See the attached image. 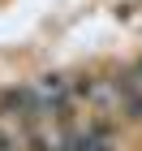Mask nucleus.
Returning a JSON list of instances; mask_svg holds the SVG:
<instances>
[{
	"label": "nucleus",
	"mask_w": 142,
	"mask_h": 151,
	"mask_svg": "<svg viewBox=\"0 0 142 151\" xmlns=\"http://www.w3.org/2000/svg\"><path fill=\"white\" fill-rule=\"evenodd\" d=\"M73 151H112V138H108L103 125H95V129H86V134L73 138Z\"/></svg>",
	"instance_id": "nucleus-1"
}]
</instances>
